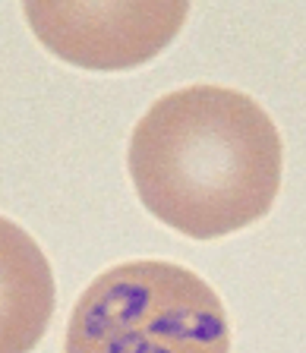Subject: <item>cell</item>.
Listing matches in <instances>:
<instances>
[{"label": "cell", "instance_id": "obj_1", "mask_svg": "<svg viewBox=\"0 0 306 353\" xmlns=\"http://www.w3.org/2000/svg\"><path fill=\"white\" fill-rule=\"evenodd\" d=\"M126 161L142 205L161 224L193 240H215L271 212L285 145L249 95L224 85H187L146 110Z\"/></svg>", "mask_w": 306, "mask_h": 353}, {"label": "cell", "instance_id": "obj_2", "mask_svg": "<svg viewBox=\"0 0 306 353\" xmlns=\"http://www.w3.org/2000/svg\"><path fill=\"white\" fill-rule=\"evenodd\" d=\"M64 353H231V319L190 268L120 262L73 306Z\"/></svg>", "mask_w": 306, "mask_h": 353}, {"label": "cell", "instance_id": "obj_3", "mask_svg": "<svg viewBox=\"0 0 306 353\" xmlns=\"http://www.w3.org/2000/svg\"><path fill=\"white\" fill-rule=\"evenodd\" d=\"M35 38L82 70H130L174 41L190 3H26Z\"/></svg>", "mask_w": 306, "mask_h": 353}, {"label": "cell", "instance_id": "obj_4", "mask_svg": "<svg viewBox=\"0 0 306 353\" xmlns=\"http://www.w3.org/2000/svg\"><path fill=\"white\" fill-rule=\"evenodd\" d=\"M48 256L10 218H0V353H32L54 316Z\"/></svg>", "mask_w": 306, "mask_h": 353}]
</instances>
